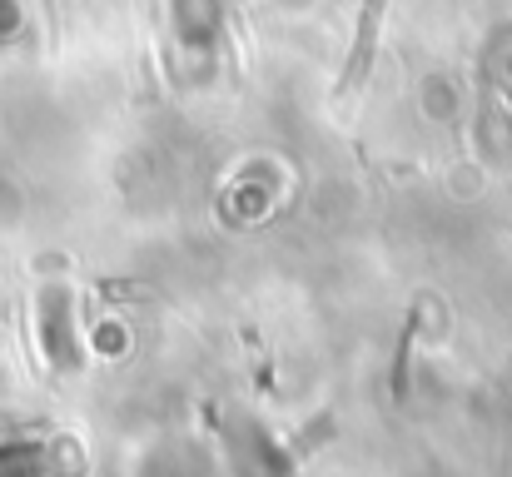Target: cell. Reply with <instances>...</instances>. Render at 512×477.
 <instances>
[{"label":"cell","mask_w":512,"mask_h":477,"mask_svg":"<svg viewBox=\"0 0 512 477\" xmlns=\"http://www.w3.org/2000/svg\"><path fill=\"white\" fill-rule=\"evenodd\" d=\"M383 15H388V0H363L358 10V30H353V50L343 60V75L334 85V100H348L363 80H368V65L378 55V30H383Z\"/></svg>","instance_id":"1"},{"label":"cell","mask_w":512,"mask_h":477,"mask_svg":"<svg viewBox=\"0 0 512 477\" xmlns=\"http://www.w3.org/2000/svg\"><path fill=\"white\" fill-rule=\"evenodd\" d=\"M40 318H45V348H50V363L60 373H70L80 363L75 353V318H70V289L65 284H50L45 299H40Z\"/></svg>","instance_id":"2"},{"label":"cell","mask_w":512,"mask_h":477,"mask_svg":"<svg viewBox=\"0 0 512 477\" xmlns=\"http://www.w3.org/2000/svg\"><path fill=\"white\" fill-rule=\"evenodd\" d=\"M50 453L40 443H10L0 448V477H45Z\"/></svg>","instance_id":"3"}]
</instances>
